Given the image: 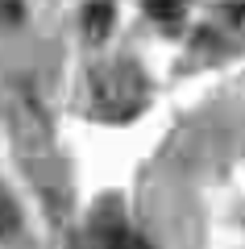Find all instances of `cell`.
I'll return each mask as SVG.
<instances>
[{
    "label": "cell",
    "instance_id": "cell-1",
    "mask_svg": "<svg viewBox=\"0 0 245 249\" xmlns=\"http://www.w3.org/2000/svg\"><path fill=\"white\" fill-rule=\"evenodd\" d=\"M146 100V83L133 67H104L92 75V104L108 116H129Z\"/></svg>",
    "mask_w": 245,
    "mask_h": 249
},
{
    "label": "cell",
    "instance_id": "cell-2",
    "mask_svg": "<svg viewBox=\"0 0 245 249\" xmlns=\"http://www.w3.org/2000/svg\"><path fill=\"white\" fill-rule=\"evenodd\" d=\"M113 21H116V9L113 0H92L88 13H83V29H88L92 42H104L108 34H113Z\"/></svg>",
    "mask_w": 245,
    "mask_h": 249
},
{
    "label": "cell",
    "instance_id": "cell-3",
    "mask_svg": "<svg viewBox=\"0 0 245 249\" xmlns=\"http://www.w3.org/2000/svg\"><path fill=\"white\" fill-rule=\"evenodd\" d=\"M146 13L162 29H179L183 17H187V4H183V0H146Z\"/></svg>",
    "mask_w": 245,
    "mask_h": 249
},
{
    "label": "cell",
    "instance_id": "cell-4",
    "mask_svg": "<svg viewBox=\"0 0 245 249\" xmlns=\"http://www.w3.org/2000/svg\"><path fill=\"white\" fill-rule=\"evenodd\" d=\"M220 29L237 42H245V4H225L220 9Z\"/></svg>",
    "mask_w": 245,
    "mask_h": 249
},
{
    "label": "cell",
    "instance_id": "cell-5",
    "mask_svg": "<svg viewBox=\"0 0 245 249\" xmlns=\"http://www.w3.org/2000/svg\"><path fill=\"white\" fill-rule=\"evenodd\" d=\"M17 232V208L9 204V196H0V237Z\"/></svg>",
    "mask_w": 245,
    "mask_h": 249
}]
</instances>
